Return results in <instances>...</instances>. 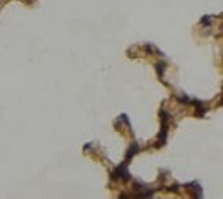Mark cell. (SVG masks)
Segmentation results:
<instances>
[{"mask_svg":"<svg viewBox=\"0 0 223 199\" xmlns=\"http://www.w3.org/2000/svg\"><path fill=\"white\" fill-rule=\"evenodd\" d=\"M112 179H113V180H131V173H129V168H127L125 161L122 163V165H119V167L112 172Z\"/></svg>","mask_w":223,"mask_h":199,"instance_id":"cell-1","label":"cell"},{"mask_svg":"<svg viewBox=\"0 0 223 199\" xmlns=\"http://www.w3.org/2000/svg\"><path fill=\"white\" fill-rule=\"evenodd\" d=\"M137 151H139V146L136 144V143H134V144L131 146V148H129V151H127V155H125V163H129V161H131V158H132L134 155L137 153Z\"/></svg>","mask_w":223,"mask_h":199,"instance_id":"cell-2","label":"cell"},{"mask_svg":"<svg viewBox=\"0 0 223 199\" xmlns=\"http://www.w3.org/2000/svg\"><path fill=\"white\" fill-rule=\"evenodd\" d=\"M134 185H136L134 189H143L144 187V185H141V184H137V182H134ZM153 194H155L153 191H144V192H139L137 196H141V197H153Z\"/></svg>","mask_w":223,"mask_h":199,"instance_id":"cell-3","label":"cell"},{"mask_svg":"<svg viewBox=\"0 0 223 199\" xmlns=\"http://www.w3.org/2000/svg\"><path fill=\"white\" fill-rule=\"evenodd\" d=\"M165 69H167V62H156V71H158V74H160V77H163Z\"/></svg>","mask_w":223,"mask_h":199,"instance_id":"cell-4","label":"cell"},{"mask_svg":"<svg viewBox=\"0 0 223 199\" xmlns=\"http://www.w3.org/2000/svg\"><path fill=\"white\" fill-rule=\"evenodd\" d=\"M179 101L180 103H192V100L189 96H185V95H182V96H179Z\"/></svg>","mask_w":223,"mask_h":199,"instance_id":"cell-5","label":"cell"},{"mask_svg":"<svg viewBox=\"0 0 223 199\" xmlns=\"http://www.w3.org/2000/svg\"><path fill=\"white\" fill-rule=\"evenodd\" d=\"M209 16H206V17H203V19H201V24H204V26H209L211 24V23H209Z\"/></svg>","mask_w":223,"mask_h":199,"instance_id":"cell-6","label":"cell"}]
</instances>
